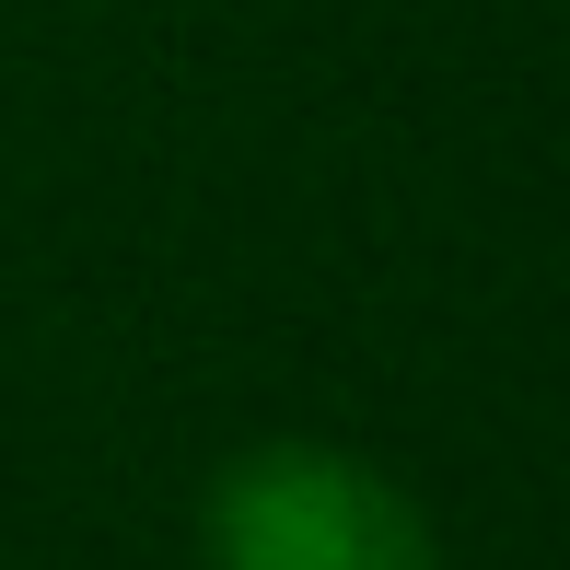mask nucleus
<instances>
[{"instance_id": "nucleus-1", "label": "nucleus", "mask_w": 570, "mask_h": 570, "mask_svg": "<svg viewBox=\"0 0 570 570\" xmlns=\"http://www.w3.org/2000/svg\"><path fill=\"white\" fill-rule=\"evenodd\" d=\"M210 570H431V524L361 454L256 443L210 489Z\"/></svg>"}]
</instances>
